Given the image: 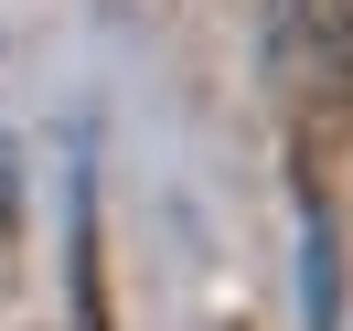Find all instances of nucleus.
Listing matches in <instances>:
<instances>
[{"mask_svg": "<svg viewBox=\"0 0 353 331\" xmlns=\"http://www.w3.org/2000/svg\"><path fill=\"white\" fill-rule=\"evenodd\" d=\"M268 65H279V118H289L300 203H321V150H332V129L353 107V0H279Z\"/></svg>", "mask_w": 353, "mask_h": 331, "instance_id": "nucleus-1", "label": "nucleus"}, {"mask_svg": "<svg viewBox=\"0 0 353 331\" xmlns=\"http://www.w3.org/2000/svg\"><path fill=\"white\" fill-rule=\"evenodd\" d=\"M300 321H343V257H332V203H300Z\"/></svg>", "mask_w": 353, "mask_h": 331, "instance_id": "nucleus-2", "label": "nucleus"}, {"mask_svg": "<svg viewBox=\"0 0 353 331\" xmlns=\"http://www.w3.org/2000/svg\"><path fill=\"white\" fill-rule=\"evenodd\" d=\"M75 331H108V299H97V193L75 171Z\"/></svg>", "mask_w": 353, "mask_h": 331, "instance_id": "nucleus-3", "label": "nucleus"}]
</instances>
